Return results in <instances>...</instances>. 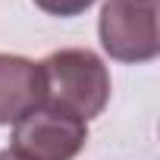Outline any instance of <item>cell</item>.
I'll list each match as a JSON object with an SVG mask.
<instances>
[{
	"mask_svg": "<svg viewBox=\"0 0 160 160\" xmlns=\"http://www.w3.org/2000/svg\"><path fill=\"white\" fill-rule=\"evenodd\" d=\"M41 104L63 110L75 119H94L110 101V72L88 47H63L38 63Z\"/></svg>",
	"mask_w": 160,
	"mask_h": 160,
	"instance_id": "6da1fadb",
	"label": "cell"
},
{
	"mask_svg": "<svg viewBox=\"0 0 160 160\" xmlns=\"http://www.w3.org/2000/svg\"><path fill=\"white\" fill-rule=\"evenodd\" d=\"M101 47L116 63H151L160 53L157 0H107L98 19Z\"/></svg>",
	"mask_w": 160,
	"mask_h": 160,
	"instance_id": "7a4b0ae2",
	"label": "cell"
},
{
	"mask_svg": "<svg viewBox=\"0 0 160 160\" xmlns=\"http://www.w3.org/2000/svg\"><path fill=\"white\" fill-rule=\"evenodd\" d=\"M88 141V122L47 104L32 107L13 122V148L25 160H72Z\"/></svg>",
	"mask_w": 160,
	"mask_h": 160,
	"instance_id": "3957f363",
	"label": "cell"
},
{
	"mask_svg": "<svg viewBox=\"0 0 160 160\" xmlns=\"http://www.w3.org/2000/svg\"><path fill=\"white\" fill-rule=\"evenodd\" d=\"M38 104H41L38 63L16 53H0V126L19 122Z\"/></svg>",
	"mask_w": 160,
	"mask_h": 160,
	"instance_id": "277c9868",
	"label": "cell"
},
{
	"mask_svg": "<svg viewBox=\"0 0 160 160\" xmlns=\"http://www.w3.org/2000/svg\"><path fill=\"white\" fill-rule=\"evenodd\" d=\"M98 0H35V7H41L44 13L50 16H60V19H69V16H82L88 7H94Z\"/></svg>",
	"mask_w": 160,
	"mask_h": 160,
	"instance_id": "5b68a950",
	"label": "cell"
},
{
	"mask_svg": "<svg viewBox=\"0 0 160 160\" xmlns=\"http://www.w3.org/2000/svg\"><path fill=\"white\" fill-rule=\"evenodd\" d=\"M0 160H25V157H19L16 151H10V148H7V151H0Z\"/></svg>",
	"mask_w": 160,
	"mask_h": 160,
	"instance_id": "8992f818",
	"label": "cell"
}]
</instances>
